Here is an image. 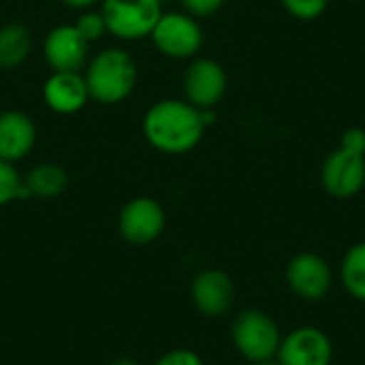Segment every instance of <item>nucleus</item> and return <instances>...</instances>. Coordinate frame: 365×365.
<instances>
[{
  "label": "nucleus",
  "instance_id": "f257e3e1",
  "mask_svg": "<svg viewBox=\"0 0 365 365\" xmlns=\"http://www.w3.org/2000/svg\"><path fill=\"white\" fill-rule=\"evenodd\" d=\"M205 130L203 109H197L186 98H160L148 107L141 120V133L148 145L169 156L192 152Z\"/></svg>",
  "mask_w": 365,
  "mask_h": 365
},
{
  "label": "nucleus",
  "instance_id": "f03ea898",
  "mask_svg": "<svg viewBox=\"0 0 365 365\" xmlns=\"http://www.w3.org/2000/svg\"><path fill=\"white\" fill-rule=\"evenodd\" d=\"M90 101L113 107L124 103L137 88L139 66L130 51L122 47H105L90 56L86 68L81 71Z\"/></svg>",
  "mask_w": 365,
  "mask_h": 365
},
{
  "label": "nucleus",
  "instance_id": "7ed1b4c3",
  "mask_svg": "<svg viewBox=\"0 0 365 365\" xmlns=\"http://www.w3.org/2000/svg\"><path fill=\"white\" fill-rule=\"evenodd\" d=\"M231 342L248 364H259L276 359L282 342V329L265 310L246 308L231 323Z\"/></svg>",
  "mask_w": 365,
  "mask_h": 365
},
{
  "label": "nucleus",
  "instance_id": "20e7f679",
  "mask_svg": "<svg viewBox=\"0 0 365 365\" xmlns=\"http://www.w3.org/2000/svg\"><path fill=\"white\" fill-rule=\"evenodd\" d=\"M98 6L107 26V34L124 43L150 38L156 21L163 15L160 0H103Z\"/></svg>",
  "mask_w": 365,
  "mask_h": 365
},
{
  "label": "nucleus",
  "instance_id": "39448f33",
  "mask_svg": "<svg viewBox=\"0 0 365 365\" xmlns=\"http://www.w3.org/2000/svg\"><path fill=\"white\" fill-rule=\"evenodd\" d=\"M156 51L169 60H192L203 47V28L197 17L186 11H163L152 34Z\"/></svg>",
  "mask_w": 365,
  "mask_h": 365
},
{
  "label": "nucleus",
  "instance_id": "423d86ee",
  "mask_svg": "<svg viewBox=\"0 0 365 365\" xmlns=\"http://www.w3.org/2000/svg\"><path fill=\"white\" fill-rule=\"evenodd\" d=\"M289 291L302 302H323L334 287V269L325 257L317 252H297L284 269Z\"/></svg>",
  "mask_w": 365,
  "mask_h": 365
},
{
  "label": "nucleus",
  "instance_id": "0eeeda50",
  "mask_svg": "<svg viewBox=\"0 0 365 365\" xmlns=\"http://www.w3.org/2000/svg\"><path fill=\"white\" fill-rule=\"evenodd\" d=\"M229 88L225 66L214 58H192L182 77L184 98L197 109H216Z\"/></svg>",
  "mask_w": 365,
  "mask_h": 365
},
{
  "label": "nucleus",
  "instance_id": "6e6552de",
  "mask_svg": "<svg viewBox=\"0 0 365 365\" xmlns=\"http://www.w3.org/2000/svg\"><path fill=\"white\" fill-rule=\"evenodd\" d=\"M167 225V214L154 197H133L118 214V231L124 242L133 246H148L156 242Z\"/></svg>",
  "mask_w": 365,
  "mask_h": 365
},
{
  "label": "nucleus",
  "instance_id": "1a4fd4ad",
  "mask_svg": "<svg viewBox=\"0 0 365 365\" xmlns=\"http://www.w3.org/2000/svg\"><path fill=\"white\" fill-rule=\"evenodd\" d=\"M276 361L280 365H331L334 342L321 327H295L282 336Z\"/></svg>",
  "mask_w": 365,
  "mask_h": 365
},
{
  "label": "nucleus",
  "instance_id": "9d476101",
  "mask_svg": "<svg viewBox=\"0 0 365 365\" xmlns=\"http://www.w3.org/2000/svg\"><path fill=\"white\" fill-rule=\"evenodd\" d=\"M321 186L334 199H353L365 188V156L336 148L321 167Z\"/></svg>",
  "mask_w": 365,
  "mask_h": 365
},
{
  "label": "nucleus",
  "instance_id": "9b49d317",
  "mask_svg": "<svg viewBox=\"0 0 365 365\" xmlns=\"http://www.w3.org/2000/svg\"><path fill=\"white\" fill-rule=\"evenodd\" d=\"M41 51L49 71L81 73L90 60V43L73 24H60L51 28L43 38Z\"/></svg>",
  "mask_w": 365,
  "mask_h": 365
},
{
  "label": "nucleus",
  "instance_id": "f8f14e48",
  "mask_svg": "<svg viewBox=\"0 0 365 365\" xmlns=\"http://www.w3.org/2000/svg\"><path fill=\"white\" fill-rule=\"evenodd\" d=\"M190 299L205 319H222L235 306V284L222 269H203L190 282Z\"/></svg>",
  "mask_w": 365,
  "mask_h": 365
},
{
  "label": "nucleus",
  "instance_id": "ddd939ff",
  "mask_svg": "<svg viewBox=\"0 0 365 365\" xmlns=\"http://www.w3.org/2000/svg\"><path fill=\"white\" fill-rule=\"evenodd\" d=\"M41 94L45 107L58 115H75L90 103L83 73L51 71L43 81Z\"/></svg>",
  "mask_w": 365,
  "mask_h": 365
},
{
  "label": "nucleus",
  "instance_id": "4468645a",
  "mask_svg": "<svg viewBox=\"0 0 365 365\" xmlns=\"http://www.w3.org/2000/svg\"><path fill=\"white\" fill-rule=\"evenodd\" d=\"M36 143V124L34 120L19 111L6 109L0 111V158L6 163H19L30 156Z\"/></svg>",
  "mask_w": 365,
  "mask_h": 365
},
{
  "label": "nucleus",
  "instance_id": "2eb2a0df",
  "mask_svg": "<svg viewBox=\"0 0 365 365\" xmlns=\"http://www.w3.org/2000/svg\"><path fill=\"white\" fill-rule=\"evenodd\" d=\"M32 51V32L21 21H9L0 26V68H19Z\"/></svg>",
  "mask_w": 365,
  "mask_h": 365
},
{
  "label": "nucleus",
  "instance_id": "dca6fc26",
  "mask_svg": "<svg viewBox=\"0 0 365 365\" xmlns=\"http://www.w3.org/2000/svg\"><path fill=\"white\" fill-rule=\"evenodd\" d=\"M24 184L30 197L56 199L68 188V173L58 163H38L26 173Z\"/></svg>",
  "mask_w": 365,
  "mask_h": 365
},
{
  "label": "nucleus",
  "instance_id": "f3484780",
  "mask_svg": "<svg viewBox=\"0 0 365 365\" xmlns=\"http://www.w3.org/2000/svg\"><path fill=\"white\" fill-rule=\"evenodd\" d=\"M340 284L355 299L365 304V242L353 244L340 263Z\"/></svg>",
  "mask_w": 365,
  "mask_h": 365
},
{
  "label": "nucleus",
  "instance_id": "a211bd4d",
  "mask_svg": "<svg viewBox=\"0 0 365 365\" xmlns=\"http://www.w3.org/2000/svg\"><path fill=\"white\" fill-rule=\"evenodd\" d=\"M26 199H32V197L24 184V178L19 175L13 163H6L0 158V207L13 201H26Z\"/></svg>",
  "mask_w": 365,
  "mask_h": 365
},
{
  "label": "nucleus",
  "instance_id": "6ab92c4d",
  "mask_svg": "<svg viewBox=\"0 0 365 365\" xmlns=\"http://www.w3.org/2000/svg\"><path fill=\"white\" fill-rule=\"evenodd\" d=\"M77 28V32L92 45L96 41H101L105 34H107V26H105V19H103V13L101 11H94V9H86L79 13L77 21L73 24Z\"/></svg>",
  "mask_w": 365,
  "mask_h": 365
},
{
  "label": "nucleus",
  "instance_id": "aec40b11",
  "mask_svg": "<svg viewBox=\"0 0 365 365\" xmlns=\"http://www.w3.org/2000/svg\"><path fill=\"white\" fill-rule=\"evenodd\" d=\"M280 4L291 17L299 21H314L327 11L329 0H280Z\"/></svg>",
  "mask_w": 365,
  "mask_h": 365
},
{
  "label": "nucleus",
  "instance_id": "412c9836",
  "mask_svg": "<svg viewBox=\"0 0 365 365\" xmlns=\"http://www.w3.org/2000/svg\"><path fill=\"white\" fill-rule=\"evenodd\" d=\"M154 365H205L201 355L190 351V349H173L167 351L165 355H160Z\"/></svg>",
  "mask_w": 365,
  "mask_h": 365
},
{
  "label": "nucleus",
  "instance_id": "4be33fe9",
  "mask_svg": "<svg viewBox=\"0 0 365 365\" xmlns=\"http://www.w3.org/2000/svg\"><path fill=\"white\" fill-rule=\"evenodd\" d=\"M180 2L186 13H190L197 19H203V17H212L214 13H218L227 0H180Z\"/></svg>",
  "mask_w": 365,
  "mask_h": 365
},
{
  "label": "nucleus",
  "instance_id": "5701e85b",
  "mask_svg": "<svg viewBox=\"0 0 365 365\" xmlns=\"http://www.w3.org/2000/svg\"><path fill=\"white\" fill-rule=\"evenodd\" d=\"M340 148H344L349 152H355V154H364L365 156V128H359V126L346 128L342 133Z\"/></svg>",
  "mask_w": 365,
  "mask_h": 365
},
{
  "label": "nucleus",
  "instance_id": "b1692460",
  "mask_svg": "<svg viewBox=\"0 0 365 365\" xmlns=\"http://www.w3.org/2000/svg\"><path fill=\"white\" fill-rule=\"evenodd\" d=\"M60 2L71 6V9H75V11H86V9H94L103 0H60Z\"/></svg>",
  "mask_w": 365,
  "mask_h": 365
},
{
  "label": "nucleus",
  "instance_id": "393cba45",
  "mask_svg": "<svg viewBox=\"0 0 365 365\" xmlns=\"http://www.w3.org/2000/svg\"><path fill=\"white\" fill-rule=\"evenodd\" d=\"M109 365H141L137 359H130V357H120V359H113Z\"/></svg>",
  "mask_w": 365,
  "mask_h": 365
},
{
  "label": "nucleus",
  "instance_id": "a878e982",
  "mask_svg": "<svg viewBox=\"0 0 365 365\" xmlns=\"http://www.w3.org/2000/svg\"><path fill=\"white\" fill-rule=\"evenodd\" d=\"M250 365H280L276 359H267V361H259V364H250Z\"/></svg>",
  "mask_w": 365,
  "mask_h": 365
},
{
  "label": "nucleus",
  "instance_id": "bb28decb",
  "mask_svg": "<svg viewBox=\"0 0 365 365\" xmlns=\"http://www.w3.org/2000/svg\"><path fill=\"white\" fill-rule=\"evenodd\" d=\"M160 2H163V4H165V2H169V0H160Z\"/></svg>",
  "mask_w": 365,
  "mask_h": 365
}]
</instances>
